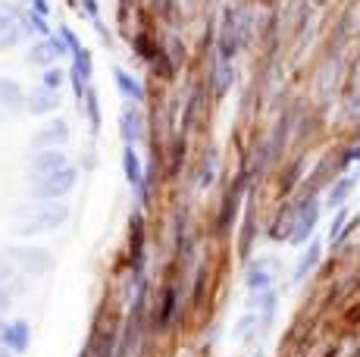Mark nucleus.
Instances as JSON below:
<instances>
[{
	"label": "nucleus",
	"mask_w": 360,
	"mask_h": 357,
	"mask_svg": "<svg viewBox=\"0 0 360 357\" xmlns=\"http://www.w3.org/2000/svg\"><path fill=\"white\" fill-rule=\"evenodd\" d=\"M13 276H16V264L10 260V254L0 251V283L10 285V283H13Z\"/></svg>",
	"instance_id": "obj_21"
},
{
	"label": "nucleus",
	"mask_w": 360,
	"mask_h": 357,
	"mask_svg": "<svg viewBox=\"0 0 360 357\" xmlns=\"http://www.w3.org/2000/svg\"><path fill=\"white\" fill-rule=\"evenodd\" d=\"M69 219V210L63 201H34L29 207H19L13 214V232L22 238H32V235H41V232H53L60 229Z\"/></svg>",
	"instance_id": "obj_1"
},
{
	"label": "nucleus",
	"mask_w": 360,
	"mask_h": 357,
	"mask_svg": "<svg viewBox=\"0 0 360 357\" xmlns=\"http://www.w3.org/2000/svg\"><path fill=\"white\" fill-rule=\"evenodd\" d=\"M25 107H29L32 116H47V113H53V110L60 107V88L38 85V88H34V91L29 94Z\"/></svg>",
	"instance_id": "obj_10"
},
{
	"label": "nucleus",
	"mask_w": 360,
	"mask_h": 357,
	"mask_svg": "<svg viewBox=\"0 0 360 357\" xmlns=\"http://www.w3.org/2000/svg\"><path fill=\"white\" fill-rule=\"evenodd\" d=\"M72 167L69 157L63 154V148H47V150H34L32 160H29V178L34 176H51V173H60V169Z\"/></svg>",
	"instance_id": "obj_5"
},
{
	"label": "nucleus",
	"mask_w": 360,
	"mask_h": 357,
	"mask_svg": "<svg viewBox=\"0 0 360 357\" xmlns=\"http://www.w3.org/2000/svg\"><path fill=\"white\" fill-rule=\"evenodd\" d=\"M4 329H6V320L0 317V339H4Z\"/></svg>",
	"instance_id": "obj_24"
},
{
	"label": "nucleus",
	"mask_w": 360,
	"mask_h": 357,
	"mask_svg": "<svg viewBox=\"0 0 360 357\" xmlns=\"http://www.w3.org/2000/svg\"><path fill=\"white\" fill-rule=\"evenodd\" d=\"M25 94L22 88H19V82L13 79H0V110H10V113H16L19 107H25Z\"/></svg>",
	"instance_id": "obj_13"
},
{
	"label": "nucleus",
	"mask_w": 360,
	"mask_h": 357,
	"mask_svg": "<svg viewBox=\"0 0 360 357\" xmlns=\"http://www.w3.org/2000/svg\"><path fill=\"white\" fill-rule=\"evenodd\" d=\"M113 79H116V88H120V91L126 94L131 104L144 100V88H141V82H138L135 75H129L126 70H116V72H113Z\"/></svg>",
	"instance_id": "obj_15"
},
{
	"label": "nucleus",
	"mask_w": 360,
	"mask_h": 357,
	"mask_svg": "<svg viewBox=\"0 0 360 357\" xmlns=\"http://www.w3.org/2000/svg\"><path fill=\"white\" fill-rule=\"evenodd\" d=\"M6 254L16 264V270L29 273V276H44V273L53 270V254L44 248H34V245H16V248H10Z\"/></svg>",
	"instance_id": "obj_4"
},
{
	"label": "nucleus",
	"mask_w": 360,
	"mask_h": 357,
	"mask_svg": "<svg viewBox=\"0 0 360 357\" xmlns=\"http://www.w3.org/2000/svg\"><path fill=\"white\" fill-rule=\"evenodd\" d=\"M75 178H79L75 167H66V169L51 173V176H34L29 191H32L34 201H63V197L72 195Z\"/></svg>",
	"instance_id": "obj_2"
},
{
	"label": "nucleus",
	"mask_w": 360,
	"mask_h": 357,
	"mask_svg": "<svg viewBox=\"0 0 360 357\" xmlns=\"http://www.w3.org/2000/svg\"><path fill=\"white\" fill-rule=\"evenodd\" d=\"M0 342H4V348H10L13 354H25L32 348V326L25 320H10Z\"/></svg>",
	"instance_id": "obj_8"
},
{
	"label": "nucleus",
	"mask_w": 360,
	"mask_h": 357,
	"mask_svg": "<svg viewBox=\"0 0 360 357\" xmlns=\"http://www.w3.org/2000/svg\"><path fill=\"white\" fill-rule=\"evenodd\" d=\"M351 188H354V176H345L342 182L335 185V191L329 195V204H342L345 197H348V191H351Z\"/></svg>",
	"instance_id": "obj_19"
},
{
	"label": "nucleus",
	"mask_w": 360,
	"mask_h": 357,
	"mask_svg": "<svg viewBox=\"0 0 360 357\" xmlns=\"http://www.w3.org/2000/svg\"><path fill=\"white\" fill-rule=\"evenodd\" d=\"M316 260H320V245H310L307 254L301 257V264H297V270H295V283H304V279L310 276V270L316 266Z\"/></svg>",
	"instance_id": "obj_17"
},
{
	"label": "nucleus",
	"mask_w": 360,
	"mask_h": 357,
	"mask_svg": "<svg viewBox=\"0 0 360 357\" xmlns=\"http://www.w3.org/2000/svg\"><path fill=\"white\" fill-rule=\"evenodd\" d=\"M85 104H88V122H91V129L98 132L101 129V104H98V94L88 88V94H85Z\"/></svg>",
	"instance_id": "obj_18"
},
{
	"label": "nucleus",
	"mask_w": 360,
	"mask_h": 357,
	"mask_svg": "<svg viewBox=\"0 0 360 357\" xmlns=\"http://www.w3.org/2000/svg\"><path fill=\"white\" fill-rule=\"evenodd\" d=\"M60 57V44L53 38H44L38 41V44L29 51V63L32 66H44V70H51V63Z\"/></svg>",
	"instance_id": "obj_14"
},
{
	"label": "nucleus",
	"mask_w": 360,
	"mask_h": 357,
	"mask_svg": "<svg viewBox=\"0 0 360 357\" xmlns=\"http://www.w3.org/2000/svg\"><path fill=\"white\" fill-rule=\"evenodd\" d=\"M316 219H320V204H316L314 197H307V201L295 210V216L285 219V226H282V242L304 245L310 238V232H314Z\"/></svg>",
	"instance_id": "obj_3"
},
{
	"label": "nucleus",
	"mask_w": 360,
	"mask_h": 357,
	"mask_svg": "<svg viewBox=\"0 0 360 357\" xmlns=\"http://www.w3.org/2000/svg\"><path fill=\"white\" fill-rule=\"evenodd\" d=\"M254 357H260V354H254Z\"/></svg>",
	"instance_id": "obj_26"
},
{
	"label": "nucleus",
	"mask_w": 360,
	"mask_h": 357,
	"mask_svg": "<svg viewBox=\"0 0 360 357\" xmlns=\"http://www.w3.org/2000/svg\"><path fill=\"white\" fill-rule=\"evenodd\" d=\"M41 85H47V88H60V72L57 70H47L44 72V82Z\"/></svg>",
	"instance_id": "obj_23"
},
{
	"label": "nucleus",
	"mask_w": 360,
	"mask_h": 357,
	"mask_svg": "<svg viewBox=\"0 0 360 357\" xmlns=\"http://www.w3.org/2000/svg\"><path fill=\"white\" fill-rule=\"evenodd\" d=\"M88 82H91V57L85 47H79V51H72V91L79 98L88 94V88H91Z\"/></svg>",
	"instance_id": "obj_12"
},
{
	"label": "nucleus",
	"mask_w": 360,
	"mask_h": 357,
	"mask_svg": "<svg viewBox=\"0 0 360 357\" xmlns=\"http://www.w3.org/2000/svg\"><path fill=\"white\" fill-rule=\"evenodd\" d=\"M22 13L13 6H0V53L16 47L22 41Z\"/></svg>",
	"instance_id": "obj_6"
},
{
	"label": "nucleus",
	"mask_w": 360,
	"mask_h": 357,
	"mask_svg": "<svg viewBox=\"0 0 360 357\" xmlns=\"http://www.w3.org/2000/svg\"><path fill=\"white\" fill-rule=\"evenodd\" d=\"M69 141V126L60 119H51L32 135V148L34 150H47V148H63Z\"/></svg>",
	"instance_id": "obj_7"
},
{
	"label": "nucleus",
	"mask_w": 360,
	"mask_h": 357,
	"mask_svg": "<svg viewBox=\"0 0 360 357\" xmlns=\"http://www.w3.org/2000/svg\"><path fill=\"white\" fill-rule=\"evenodd\" d=\"M120 132H122V138H126V144H135L144 138V113L138 110V104H131V100L120 113Z\"/></svg>",
	"instance_id": "obj_11"
},
{
	"label": "nucleus",
	"mask_w": 360,
	"mask_h": 357,
	"mask_svg": "<svg viewBox=\"0 0 360 357\" xmlns=\"http://www.w3.org/2000/svg\"><path fill=\"white\" fill-rule=\"evenodd\" d=\"M273 273H276V270H273V260H254V264H248L245 283H248V288L254 292V298L273 288Z\"/></svg>",
	"instance_id": "obj_9"
},
{
	"label": "nucleus",
	"mask_w": 360,
	"mask_h": 357,
	"mask_svg": "<svg viewBox=\"0 0 360 357\" xmlns=\"http://www.w3.org/2000/svg\"><path fill=\"white\" fill-rule=\"evenodd\" d=\"M0 357H13V351H10V348H6V351H0Z\"/></svg>",
	"instance_id": "obj_25"
},
{
	"label": "nucleus",
	"mask_w": 360,
	"mask_h": 357,
	"mask_svg": "<svg viewBox=\"0 0 360 357\" xmlns=\"http://www.w3.org/2000/svg\"><path fill=\"white\" fill-rule=\"evenodd\" d=\"M10 301H13V292H10V288H6L4 283H0V313L10 307Z\"/></svg>",
	"instance_id": "obj_22"
},
{
	"label": "nucleus",
	"mask_w": 360,
	"mask_h": 357,
	"mask_svg": "<svg viewBox=\"0 0 360 357\" xmlns=\"http://www.w3.org/2000/svg\"><path fill=\"white\" fill-rule=\"evenodd\" d=\"M172 313H176V288H169L163 298V307H160V326H166V323L172 320Z\"/></svg>",
	"instance_id": "obj_20"
},
{
	"label": "nucleus",
	"mask_w": 360,
	"mask_h": 357,
	"mask_svg": "<svg viewBox=\"0 0 360 357\" xmlns=\"http://www.w3.org/2000/svg\"><path fill=\"white\" fill-rule=\"evenodd\" d=\"M122 169H126V178L129 185H141V157H138L135 144H126V150H122Z\"/></svg>",
	"instance_id": "obj_16"
}]
</instances>
